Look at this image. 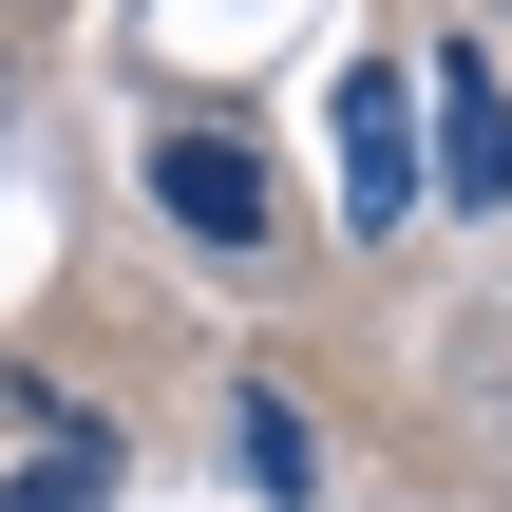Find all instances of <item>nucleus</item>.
Masks as SVG:
<instances>
[{
    "label": "nucleus",
    "mask_w": 512,
    "mask_h": 512,
    "mask_svg": "<svg viewBox=\"0 0 512 512\" xmlns=\"http://www.w3.org/2000/svg\"><path fill=\"white\" fill-rule=\"evenodd\" d=\"M228 418H247V437H228V456H247V494H285V512H304V475H323V437H304V399H285V380H247Z\"/></svg>",
    "instance_id": "nucleus-5"
},
{
    "label": "nucleus",
    "mask_w": 512,
    "mask_h": 512,
    "mask_svg": "<svg viewBox=\"0 0 512 512\" xmlns=\"http://www.w3.org/2000/svg\"><path fill=\"white\" fill-rule=\"evenodd\" d=\"M152 209H171L190 247H266V171H247L228 133H171V152H152Z\"/></svg>",
    "instance_id": "nucleus-3"
},
{
    "label": "nucleus",
    "mask_w": 512,
    "mask_h": 512,
    "mask_svg": "<svg viewBox=\"0 0 512 512\" xmlns=\"http://www.w3.org/2000/svg\"><path fill=\"white\" fill-rule=\"evenodd\" d=\"M437 190L456 209H512V76L494 57H437Z\"/></svg>",
    "instance_id": "nucleus-2"
},
{
    "label": "nucleus",
    "mask_w": 512,
    "mask_h": 512,
    "mask_svg": "<svg viewBox=\"0 0 512 512\" xmlns=\"http://www.w3.org/2000/svg\"><path fill=\"white\" fill-rule=\"evenodd\" d=\"M399 209H418V76L361 57L342 76V228H399Z\"/></svg>",
    "instance_id": "nucleus-1"
},
{
    "label": "nucleus",
    "mask_w": 512,
    "mask_h": 512,
    "mask_svg": "<svg viewBox=\"0 0 512 512\" xmlns=\"http://www.w3.org/2000/svg\"><path fill=\"white\" fill-rule=\"evenodd\" d=\"M95 494H114V437L76 399H38V475H0V512H95Z\"/></svg>",
    "instance_id": "nucleus-4"
}]
</instances>
